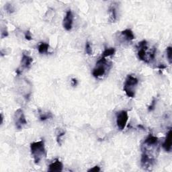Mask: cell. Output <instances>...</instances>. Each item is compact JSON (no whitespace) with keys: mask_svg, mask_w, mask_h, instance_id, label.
Here are the masks:
<instances>
[{"mask_svg":"<svg viewBox=\"0 0 172 172\" xmlns=\"http://www.w3.org/2000/svg\"><path fill=\"white\" fill-rule=\"evenodd\" d=\"M30 151L34 163L36 164L39 163L40 161L47 156V151L45 149L44 140L32 143L30 144Z\"/></svg>","mask_w":172,"mask_h":172,"instance_id":"cell-1","label":"cell"},{"mask_svg":"<svg viewBox=\"0 0 172 172\" xmlns=\"http://www.w3.org/2000/svg\"><path fill=\"white\" fill-rule=\"evenodd\" d=\"M139 83L138 79L132 75H128L125 80L123 90L125 92L126 96L129 97H134L135 96V92L134 91V87L137 85Z\"/></svg>","mask_w":172,"mask_h":172,"instance_id":"cell-2","label":"cell"},{"mask_svg":"<svg viewBox=\"0 0 172 172\" xmlns=\"http://www.w3.org/2000/svg\"><path fill=\"white\" fill-rule=\"evenodd\" d=\"M108 68V62L106 58L101 57L96 63V65L93 70L92 75L94 78H98L105 75Z\"/></svg>","mask_w":172,"mask_h":172,"instance_id":"cell-3","label":"cell"},{"mask_svg":"<svg viewBox=\"0 0 172 172\" xmlns=\"http://www.w3.org/2000/svg\"><path fill=\"white\" fill-rule=\"evenodd\" d=\"M128 120V112L126 110L119 111L117 113V125L120 131L124 130L126 127Z\"/></svg>","mask_w":172,"mask_h":172,"instance_id":"cell-4","label":"cell"},{"mask_svg":"<svg viewBox=\"0 0 172 172\" xmlns=\"http://www.w3.org/2000/svg\"><path fill=\"white\" fill-rule=\"evenodd\" d=\"M14 122L17 129H22L27 124V121L22 109H17L14 114Z\"/></svg>","mask_w":172,"mask_h":172,"instance_id":"cell-5","label":"cell"},{"mask_svg":"<svg viewBox=\"0 0 172 172\" xmlns=\"http://www.w3.org/2000/svg\"><path fill=\"white\" fill-rule=\"evenodd\" d=\"M137 48H138L137 55L139 59L141 61H143L146 63H149L148 58H147V53L146 52L147 48H148V45H147V40H144L139 43Z\"/></svg>","mask_w":172,"mask_h":172,"instance_id":"cell-6","label":"cell"},{"mask_svg":"<svg viewBox=\"0 0 172 172\" xmlns=\"http://www.w3.org/2000/svg\"><path fill=\"white\" fill-rule=\"evenodd\" d=\"M155 158L152 156H150L147 155V153L143 152L142 155H141V166L144 168L145 170H148L149 168L151 167L154 163H155Z\"/></svg>","mask_w":172,"mask_h":172,"instance_id":"cell-7","label":"cell"},{"mask_svg":"<svg viewBox=\"0 0 172 172\" xmlns=\"http://www.w3.org/2000/svg\"><path fill=\"white\" fill-rule=\"evenodd\" d=\"M73 15L71 10H68L66 12V15L64 18H63V25L64 29L69 31L71 30L72 29L73 26Z\"/></svg>","mask_w":172,"mask_h":172,"instance_id":"cell-8","label":"cell"},{"mask_svg":"<svg viewBox=\"0 0 172 172\" xmlns=\"http://www.w3.org/2000/svg\"><path fill=\"white\" fill-rule=\"evenodd\" d=\"M63 168V165L61 161L58 159H55V161L48 166V171L50 172H60L62 171Z\"/></svg>","mask_w":172,"mask_h":172,"instance_id":"cell-9","label":"cell"},{"mask_svg":"<svg viewBox=\"0 0 172 172\" xmlns=\"http://www.w3.org/2000/svg\"><path fill=\"white\" fill-rule=\"evenodd\" d=\"M171 135H172V131H171V129L170 128L169 130V131H168L167 133L166 139H165V141L162 145L163 148L167 152H170L171 151V145H172Z\"/></svg>","mask_w":172,"mask_h":172,"instance_id":"cell-10","label":"cell"},{"mask_svg":"<svg viewBox=\"0 0 172 172\" xmlns=\"http://www.w3.org/2000/svg\"><path fill=\"white\" fill-rule=\"evenodd\" d=\"M158 142H159V140H158L157 136L153 135L152 134H149V136L145 139L142 145L145 146H157Z\"/></svg>","mask_w":172,"mask_h":172,"instance_id":"cell-11","label":"cell"},{"mask_svg":"<svg viewBox=\"0 0 172 172\" xmlns=\"http://www.w3.org/2000/svg\"><path fill=\"white\" fill-rule=\"evenodd\" d=\"M32 61H33L32 58L30 57L29 55H26L25 53H23L21 63H22V66L24 68H26V69L29 68Z\"/></svg>","mask_w":172,"mask_h":172,"instance_id":"cell-12","label":"cell"},{"mask_svg":"<svg viewBox=\"0 0 172 172\" xmlns=\"http://www.w3.org/2000/svg\"><path fill=\"white\" fill-rule=\"evenodd\" d=\"M115 5H112L109 9H108V13H109V18L111 22H115L117 20V8L114 6Z\"/></svg>","mask_w":172,"mask_h":172,"instance_id":"cell-13","label":"cell"},{"mask_svg":"<svg viewBox=\"0 0 172 172\" xmlns=\"http://www.w3.org/2000/svg\"><path fill=\"white\" fill-rule=\"evenodd\" d=\"M121 34L122 36H123L125 39L128 41L133 40L135 38V35L131 29H126L123 31H122Z\"/></svg>","mask_w":172,"mask_h":172,"instance_id":"cell-14","label":"cell"},{"mask_svg":"<svg viewBox=\"0 0 172 172\" xmlns=\"http://www.w3.org/2000/svg\"><path fill=\"white\" fill-rule=\"evenodd\" d=\"M49 44L46 43H40V44L38 45V52L40 54H47L48 52Z\"/></svg>","mask_w":172,"mask_h":172,"instance_id":"cell-15","label":"cell"},{"mask_svg":"<svg viewBox=\"0 0 172 172\" xmlns=\"http://www.w3.org/2000/svg\"><path fill=\"white\" fill-rule=\"evenodd\" d=\"M115 52H116V51L114 48H106L104 50V51L102 52V54H101V57L106 58L108 57H110V56L114 55Z\"/></svg>","mask_w":172,"mask_h":172,"instance_id":"cell-16","label":"cell"},{"mask_svg":"<svg viewBox=\"0 0 172 172\" xmlns=\"http://www.w3.org/2000/svg\"><path fill=\"white\" fill-rule=\"evenodd\" d=\"M52 118V114L51 112H47V113H42L40 114V120L44 121L47 119Z\"/></svg>","mask_w":172,"mask_h":172,"instance_id":"cell-17","label":"cell"},{"mask_svg":"<svg viewBox=\"0 0 172 172\" xmlns=\"http://www.w3.org/2000/svg\"><path fill=\"white\" fill-rule=\"evenodd\" d=\"M167 57L168 59V61H169L170 64H171L172 63V59H171V55H172V51H171V47H168L167 48Z\"/></svg>","mask_w":172,"mask_h":172,"instance_id":"cell-18","label":"cell"},{"mask_svg":"<svg viewBox=\"0 0 172 172\" xmlns=\"http://www.w3.org/2000/svg\"><path fill=\"white\" fill-rule=\"evenodd\" d=\"M86 52L88 55H92V48L89 42H87L86 44Z\"/></svg>","mask_w":172,"mask_h":172,"instance_id":"cell-19","label":"cell"},{"mask_svg":"<svg viewBox=\"0 0 172 172\" xmlns=\"http://www.w3.org/2000/svg\"><path fill=\"white\" fill-rule=\"evenodd\" d=\"M156 102H157V100L155 99V98H153L152 101L151 102V104L149 105V107H148V111L149 112H151L154 109H155V108L156 106Z\"/></svg>","mask_w":172,"mask_h":172,"instance_id":"cell-20","label":"cell"},{"mask_svg":"<svg viewBox=\"0 0 172 172\" xmlns=\"http://www.w3.org/2000/svg\"><path fill=\"white\" fill-rule=\"evenodd\" d=\"M5 8L7 10V12H8L9 13H12V12H13V11H14V9L13 8L12 6L9 4V3L6 4V6H5Z\"/></svg>","mask_w":172,"mask_h":172,"instance_id":"cell-21","label":"cell"},{"mask_svg":"<svg viewBox=\"0 0 172 172\" xmlns=\"http://www.w3.org/2000/svg\"><path fill=\"white\" fill-rule=\"evenodd\" d=\"M65 132H63L61 133H59V134L57 135V141L58 143V144L59 145H61V137L63 136H64L65 135Z\"/></svg>","mask_w":172,"mask_h":172,"instance_id":"cell-22","label":"cell"},{"mask_svg":"<svg viewBox=\"0 0 172 172\" xmlns=\"http://www.w3.org/2000/svg\"><path fill=\"white\" fill-rule=\"evenodd\" d=\"M24 36H25V38L27 40H32V35H31V32L29 31L28 30L25 32V34H24Z\"/></svg>","mask_w":172,"mask_h":172,"instance_id":"cell-23","label":"cell"},{"mask_svg":"<svg viewBox=\"0 0 172 172\" xmlns=\"http://www.w3.org/2000/svg\"><path fill=\"white\" fill-rule=\"evenodd\" d=\"M100 171V168L99 166H94V167L92 168H91V169H90L88 171V172H90V171H94V172H98V171Z\"/></svg>","mask_w":172,"mask_h":172,"instance_id":"cell-24","label":"cell"},{"mask_svg":"<svg viewBox=\"0 0 172 172\" xmlns=\"http://www.w3.org/2000/svg\"><path fill=\"white\" fill-rule=\"evenodd\" d=\"M78 80H77V79L75 78H72L71 79V85L73 87H76L77 86H78Z\"/></svg>","mask_w":172,"mask_h":172,"instance_id":"cell-25","label":"cell"},{"mask_svg":"<svg viewBox=\"0 0 172 172\" xmlns=\"http://www.w3.org/2000/svg\"><path fill=\"white\" fill-rule=\"evenodd\" d=\"M8 36V31L6 30H2V38H3L5 37H7Z\"/></svg>","mask_w":172,"mask_h":172,"instance_id":"cell-26","label":"cell"},{"mask_svg":"<svg viewBox=\"0 0 172 172\" xmlns=\"http://www.w3.org/2000/svg\"><path fill=\"white\" fill-rule=\"evenodd\" d=\"M157 67H158V69H159V70H163V69H166V68H167V66L164 65H159V66Z\"/></svg>","mask_w":172,"mask_h":172,"instance_id":"cell-27","label":"cell"}]
</instances>
